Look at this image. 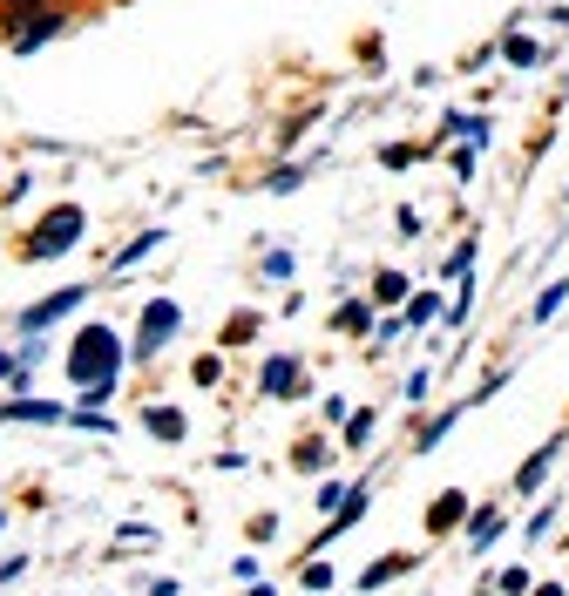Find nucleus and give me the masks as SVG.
Listing matches in <instances>:
<instances>
[{
	"mask_svg": "<svg viewBox=\"0 0 569 596\" xmlns=\"http://www.w3.org/2000/svg\"><path fill=\"white\" fill-rule=\"evenodd\" d=\"M562 305H569V278H556V285H543V299L528 305V319H536V326H549V319H556Z\"/></svg>",
	"mask_w": 569,
	"mask_h": 596,
	"instance_id": "obj_23",
	"label": "nucleus"
},
{
	"mask_svg": "<svg viewBox=\"0 0 569 596\" xmlns=\"http://www.w3.org/2000/svg\"><path fill=\"white\" fill-rule=\"evenodd\" d=\"M258 339V312H237V319L224 326V339H217V352H231V346H252Z\"/></svg>",
	"mask_w": 569,
	"mask_h": 596,
	"instance_id": "obj_27",
	"label": "nucleus"
},
{
	"mask_svg": "<svg viewBox=\"0 0 569 596\" xmlns=\"http://www.w3.org/2000/svg\"><path fill=\"white\" fill-rule=\"evenodd\" d=\"M149 542H163L156 522H122V529H115V549H149Z\"/></svg>",
	"mask_w": 569,
	"mask_h": 596,
	"instance_id": "obj_29",
	"label": "nucleus"
},
{
	"mask_svg": "<svg viewBox=\"0 0 569 596\" xmlns=\"http://www.w3.org/2000/svg\"><path fill=\"white\" fill-rule=\"evenodd\" d=\"M244 542H278V515H252V522H244Z\"/></svg>",
	"mask_w": 569,
	"mask_h": 596,
	"instance_id": "obj_33",
	"label": "nucleus"
},
{
	"mask_svg": "<svg viewBox=\"0 0 569 596\" xmlns=\"http://www.w3.org/2000/svg\"><path fill=\"white\" fill-rule=\"evenodd\" d=\"M265 278H278V285H284V278H292V251H265Z\"/></svg>",
	"mask_w": 569,
	"mask_h": 596,
	"instance_id": "obj_38",
	"label": "nucleus"
},
{
	"mask_svg": "<svg viewBox=\"0 0 569 596\" xmlns=\"http://www.w3.org/2000/svg\"><path fill=\"white\" fill-rule=\"evenodd\" d=\"M556 454H562V434H549V441L515 468V482H509V488H515V495H543V482L556 474Z\"/></svg>",
	"mask_w": 569,
	"mask_h": 596,
	"instance_id": "obj_11",
	"label": "nucleus"
},
{
	"mask_svg": "<svg viewBox=\"0 0 569 596\" xmlns=\"http://www.w3.org/2000/svg\"><path fill=\"white\" fill-rule=\"evenodd\" d=\"M528 596H569V583H562V576H549V583H528Z\"/></svg>",
	"mask_w": 569,
	"mask_h": 596,
	"instance_id": "obj_42",
	"label": "nucleus"
},
{
	"mask_svg": "<svg viewBox=\"0 0 569 596\" xmlns=\"http://www.w3.org/2000/svg\"><path fill=\"white\" fill-rule=\"evenodd\" d=\"M447 136H461L468 149H488V143H495V123H488V115H468V109H447L434 143H447ZM434 143H427V149H434Z\"/></svg>",
	"mask_w": 569,
	"mask_h": 596,
	"instance_id": "obj_12",
	"label": "nucleus"
},
{
	"mask_svg": "<svg viewBox=\"0 0 569 596\" xmlns=\"http://www.w3.org/2000/svg\"><path fill=\"white\" fill-rule=\"evenodd\" d=\"M258 393H265V401H299V393H305V367L292 360V352H265V360H258Z\"/></svg>",
	"mask_w": 569,
	"mask_h": 596,
	"instance_id": "obj_6",
	"label": "nucleus"
},
{
	"mask_svg": "<svg viewBox=\"0 0 569 596\" xmlns=\"http://www.w3.org/2000/svg\"><path fill=\"white\" fill-rule=\"evenodd\" d=\"M190 380H197V386H217V380H224V352H203V360L190 367Z\"/></svg>",
	"mask_w": 569,
	"mask_h": 596,
	"instance_id": "obj_32",
	"label": "nucleus"
},
{
	"mask_svg": "<svg viewBox=\"0 0 569 596\" xmlns=\"http://www.w3.org/2000/svg\"><path fill=\"white\" fill-rule=\"evenodd\" d=\"M81 237H89V211L81 204H55L48 217H41L34 230H27V245H21V258L27 265H48V258H68Z\"/></svg>",
	"mask_w": 569,
	"mask_h": 596,
	"instance_id": "obj_2",
	"label": "nucleus"
},
{
	"mask_svg": "<svg viewBox=\"0 0 569 596\" xmlns=\"http://www.w3.org/2000/svg\"><path fill=\"white\" fill-rule=\"evenodd\" d=\"M380 434V407H353L346 420H339V441H346V454H359L366 441Z\"/></svg>",
	"mask_w": 569,
	"mask_h": 596,
	"instance_id": "obj_20",
	"label": "nucleus"
},
{
	"mask_svg": "<svg viewBox=\"0 0 569 596\" xmlns=\"http://www.w3.org/2000/svg\"><path fill=\"white\" fill-rule=\"evenodd\" d=\"M353 414V401H346V393H325V427H339Z\"/></svg>",
	"mask_w": 569,
	"mask_h": 596,
	"instance_id": "obj_39",
	"label": "nucleus"
},
{
	"mask_svg": "<svg viewBox=\"0 0 569 596\" xmlns=\"http://www.w3.org/2000/svg\"><path fill=\"white\" fill-rule=\"evenodd\" d=\"M549 529H556V502H549V508H543V515H528V522H522V536H528V542H543V536H549Z\"/></svg>",
	"mask_w": 569,
	"mask_h": 596,
	"instance_id": "obj_37",
	"label": "nucleus"
},
{
	"mask_svg": "<svg viewBox=\"0 0 569 596\" xmlns=\"http://www.w3.org/2000/svg\"><path fill=\"white\" fill-rule=\"evenodd\" d=\"M562 583H569V570H562Z\"/></svg>",
	"mask_w": 569,
	"mask_h": 596,
	"instance_id": "obj_47",
	"label": "nucleus"
},
{
	"mask_svg": "<svg viewBox=\"0 0 569 596\" xmlns=\"http://www.w3.org/2000/svg\"><path fill=\"white\" fill-rule=\"evenodd\" d=\"M89 299H96V285H55V292H48V299H41V305H27V312H21V319H14V326H21V333H48V326L75 319V312H81V305H89Z\"/></svg>",
	"mask_w": 569,
	"mask_h": 596,
	"instance_id": "obj_5",
	"label": "nucleus"
},
{
	"mask_svg": "<svg viewBox=\"0 0 569 596\" xmlns=\"http://www.w3.org/2000/svg\"><path fill=\"white\" fill-rule=\"evenodd\" d=\"M34 367H21V352H0V386H27Z\"/></svg>",
	"mask_w": 569,
	"mask_h": 596,
	"instance_id": "obj_35",
	"label": "nucleus"
},
{
	"mask_svg": "<svg viewBox=\"0 0 569 596\" xmlns=\"http://www.w3.org/2000/svg\"><path fill=\"white\" fill-rule=\"evenodd\" d=\"M406 292H414V278L387 265V271H373V292H366V299H373L380 312H400V305H406Z\"/></svg>",
	"mask_w": 569,
	"mask_h": 596,
	"instance_id": "obj_17",
	"label": "nucleus"
},
{
	"mask_svg": "<svg viewBox=\"0 0 569 596\" xmlns=\"http://www.w3.org/2000/svg\"><path fill=\"white\" fill-rule=\"evenodd\" d=\"M177 589H183L177 576H156V583H149V596H177Z\"/></svg>",
	"mask_w": 569,
	"mask_h": 596,
	"instance_id": "obj_43",
	"label": "nucleus"
},
{
	"mask_svg": "<svg viewBox=\"0 0 569 596\" xmlns=\"http://www.w3.org/2000/svg\"><path fill=\"white\" fill-rule=\"evenodd\" d=\"M427 386H434V373L421 367V373H406V401H427Z\"/></svg>",
	"mask_w": 569,
	"mask_h": 596,
	"instance_id": "obj_41",
	"label": "nucleus"
},
{
	"mask_svg": "<svg viewBox=\"0 0 569 596\" xmlns=\"http://www.w3.org/2000/svg\"><path fill=\"white\" fill-rule=\"evenodd\" d=\"M528 583H536V570H528V563H509V570H495V583H481V589H495V596H528Z\"/></svg>",
	"mask_w": 569,
	"mask_h": 596,
	"instance_id": "obj_22",
	"label": "nucleus"
},
{
	"mask_svg": "<svg viewBox=\"0 0 569 596\" xmlns=\"http://www.w3.org/2000/svg\"><path fill=\"white\" fill-rule=\"evenodd\" d=\"M75 27V14H68V0H41L34 14H21V21H8V48L14 55H34V48H48V42H62V34Z\"/></svg>",
	"mask_w": 569,
	"mask_h": 596,
	"instance_id": "obj_4",
	"label": "nucleus"
},
{
	"mask_svg": "<svg viewBox=\"0 0 569 596\" xmlns=\"http://www.w3.org/2000/svg\"><path fill=\"white\" fill-rule=\"evenodd\" d=\"M325 596H346V589H325Z\"/></svg>",
	"mask_w": 569,
	"mask_h": 596,
	"instance_id": "obj_46",
	"label": "nucleus"
},
{
	"mask_svg": "<svg viewBox=\"0 0 569 596\" xmlns=\"http://www.w3.org/2000/svg\"><path fill=\"white\" fill-rule=\"evenodd\" d=\"M27 570H34V555H21V549H14V555H0V583H21Z\"/></svg>",
	"mask_w": 569,
	"mask_h": 596,
	"instance_id": "obj_36",
	"label": "nucleus"
},
{
	"mask_svg": "<svg viewBox=\"0 0 569 596\" xmlns=\"http://www.w3.org/2000/svg\"><path fill=\"white\" fill-rule=\"evenodd\" d=\"M440 312H447V299H440L434 285H414V292H406V305H400V326H406V333H421V326L440 319Z\"/></svg>",
	"mask_w": 569,
	"mask_h": 596,
	"instance_id": "obj_13",
	"label": "nucleus"
},
{
	"mask_svg": "<svg viewBox=\"0 0 569 596\" xmlns=\"http://www.w3.org/2000/svg\"><path fill=\"white\" fill-rule=\"evenodd\" d=\"M299 583H305L312 596H325V589H333V583H339V570H333V563H325V555H305V563H299Z\"/></svg>",
	"mask_w": 569,
	"mask_h": 596,
	"instance_id": "obj_24",
	"label": "nucleus"
},
{
	"mask_svg": "<svg viewBox=\"0 0 569 596\" xmlns=\"http://www.w3.org/2000/svg\"><path fill=\"white\" fill-rule=\"evenodd\" d=\"M346 488H353V482H339V474H325V482H319V495H312V502H319V515H333V508L346 502Z\"/></svg>",
	"mask_w": 569,
	"mask_h": 596,
	"instance_id": "obj_30",
	"label": "nucleus"
},
{
	"mask_svg": "<svg viewBox=\"0 0 569 596\" xmlns=\"http://www.w3.org/2000/svg\"><path fill=\"white\" fill-rule=\"evenodd\" d=\"M68 386L81 393L75 407H109V393H115V380L130 373V339H122L115 326H102V319H89L75 339H68Z\"/></svg>",
	"mask_w": 569,
	"mask_h": 596,
	"instance_id": "obj_1",
	"label": "nucleus"
},
{
	"mask_svg": "<svg viewBox=\"0 0 569 596\" xmlns=\"http://www.w3.org/2000/svg\"><path fill=\"white\" fill-rule=\"evenodd\" d=\"M163 245H170V230H143V237H130V245H122L115 258H109V278H122V271H136L143 258H156Z\"/></svg>",
	"mask_w": 569,
	"mask_h": 596,
	"instance_id": "obj_14",
	"label": "nucleus"
},
{
	"mask_svg": "<svg viewBox=\"0 0 569 596\" xmlns=\"http://www.w3.org/2000/svg\"><path fill=\"white\" fill-rule=\"evenodd\" d=\"M8 522H14V515H8V508H0V529H8Z\"/></svg>",
	"mask_w": 569,
	"mask_h": 596,
	"instance_id": "obj_45",
	"label": "nucleus"
},
{
	"mask_svg": "<svg viewBox=\"0 0 569 596\" xmlns=\"http://www.w3.org/2000/svg\"><path fill=\"white\" fill-rule=\"evenodd\" d=\"M244 596H278V583H265V576H258V583H244Z\"/></svg>",
	"mask_w": 569,
	"mask_h": 596,
	"instance_id": "obj_44",
	"label": "nucleus"
},
{
	"mask_svg": "<svg viewBox=\"0 0 569 596\" xmlns=\"http://www.w3.org/2000/svg\"><path fill=\"white\" fill-rule=\"evenodd\" d=\"M305 177H312V164H278V170L265 177V190H271V196H292V190H299Z\"/></svg>",
	"mask_w": 569,
	"mask_h": 596,
	"instance_id": "obj_26",
	"label": "nucleus"
},
{
	"mask_svg": "<svg viewBox=\"0 0 569 596\" xmlns=\"http://www.w3.org/2000/svg\"><path fill=\"white\" fill-rule=\"evenodd\" d=\"M34 8H41V0H0V27L21 21V14H34Z\"/></svg>",
	"mask_w": 569,
	"mask_h": 596,
	"instance_id": "obj_40",
	"label": "nucleus"
},
{
	"mask_svg": "<svg viewBox=\"0 0 569 596\" xmlns=\"http://www.w3.org/2000/svg\"><path fill=\"white\" fill-rule=\"evenodd\" d=\"M62 427H75V434H115L109 407H68V420H62Z\"/></svg>",
	"mask_w": 569,
	"mask_h": 596,
	"instance_id": "obj_25",
	"label": "nucleus"
},
{
	"mask_svg": "<svg viewBox=\"0 0 569 596\" xmlns=\"http://www.w3.org/2000/svg\"><path fill=\"white\" fill-rule=\"evenodd\" d=\"M68 407L62 401H41V393H14V401H0V427H62Z\"/></svg>",
	"mask_w": 569,
	"mask_h": 596,
	"instance_id": "obj_10",
	"label": "nucleus"
},
{
	"mask_svg": "<svg viewBox=\"0 0 569 596\" xmlns=\"http://www.w3.org/2000/svg\"><path fill=\"white\" fill-rule=\"evenodd\" d=\"M421 570V555L414 549H387V555H373L359 576H353V596H380L387 583H400V576H414Z\"/></svg>",
	"mask_w": 569,
	"mask_h": 596,
	"instance_id": "obj_7",
	"label": "nucleus"
},
{
	"mask_svg": "<svg viewBox=\"0 0 569 596\" xmlns=\"http://www.w3.org/2000/svg\"><path fill=\"white\" fill-rule=\"evenodd\" d=\"M183 333V305L177 299H143V319H136V339H130V367H156L163 346Z\"/></svg>",
	"mask_w": 569,
	"mask_h": 596,
	"instance_id": "obj_3",
	"label": "nucleus"
},
{
	"mask_svg": "<svg viewBox=\"0 0 569 596\" xmlns=\"http://www.w3.org/2000/svg\"><path fill=\"white\" fill-rule=\"evenodd\" d=\"M495 55L509 61V68H543V42H536V34H502V42H495Z\"/></svg>",
	"mask_w": 569,
	"mask_h": 596,
	"instance_id": "obj_19",
	"label": "nucleus"
},
{
	"mask_svg": "<svg viewBox=\"0 0 569 596\" xmlns=\"http://www.w3.org/2000/svg\"><path fill=\"white\" fill-rule=\"evenodd\" d=\"M143 427L156 434V441H170V448H177V441H183V434H190L183 407H170V401H149V407H143Z\"/></svg>",
	"mask_w": 569,
	"mask_h": 596,
	"instance_id": "obj_16",
	"label": "nucleus"
},
{
	"mask_svg": "<svg viewBox=\"0 0 569 596\" xmlns=\"http://www.w3.org/2000/svg\"><path fill=\"white\" fill-rule=\"evenodd\" d=\"M562 196H569V190H562Z\"/></svg>",
	"mask_w": 569,
	"mask_h": 596,
	"instance_id": "obj_48",
	"label": "nucleus"
},
{
	"mask_svg": "<svg viewBox=\"0 0 569 596\" xmlns=\"http://www.w3.org/2000/svg\"><path fill=\"white\" fill-rule=\"evenodd\" d=\"M502 536H509V508H502V502H481V508H468V522H461L468 555H488Z\"/></svg>",
	"mask_w": 569,
	"mask_h": 596,
	"instance_id": "obj_9",
	"label": "nucleus"
},
{
	"mask_svg": "<svg viewBox=\"0 0 569 596\" xmlns=\"http://www.w3.org/2000/svg\"><path fill=\"white\" fill-rule=\"evenodd\" d=\"M265 576V563H258V549H244V555H231V583H258Z\"/></svg>",
	"mask_w": 569,
	"mask_h": 596,
	"instance_id": "obj_31",
	"label": "nucleus"
},
{
	"mask_svg": "<svg viewBox=\"0 0 569 596\" xmlns=\"http://www.w3.org/2000/svg\"><path fill=\"white\" fill-rule=\"evenodd\" d=\"M461 414H468V401H461V407H440L434 420H421V427H414V454H434V448L447 441V434H455V420H461Z\"/></svg>",
	"mask_w": 569,
	"mask_h": 596,
	"instance_id": "obj_18",
	"label": "nucleus"
},
{
	"mask_svg": "<svg viewBox=\"0 0 569 596\" xmlns=\"http://www.w3.org/2000/svg\"><path fill=\"white\" fill-rule=\"evenodd\" d=\"M292 468H299V474H325V468H333L325 434H305V441H292Z\"/></svg>",
	"mask_w": 569,
	"mask_h": 596,
	"instance_id": "obj_21",
	"label": "nucleus"
},
{
	"mask_svg": "<svg viewBox=\"0 0 569 596\" xmlns=\"http://www.w3.org/2000/svg\"><path fill=\"white\" fill-rule=\"evenodd\" d=\"M380 164H387V170H406V164H421V149H414V143H387Z\"/></svg>",
	"mask_w": 569,
	"mask_h": 596,
	"instance_id": "obj_34",
	"label": "nucleus"
},
{
	"mask_svg": "<svg viewBox=\"0 0 569 596\" xmlns=\"http://www.w3.org/2000/svg\"><path fill=\"white\" fill-rule=\"evenodd\" d=\"M468 508H475V495H468V488H440V495L427 502V515H421V522H427V536H434V542H447V536H461Z\"/></svg>",
	"mask_w": 569,
	"mask_h": 596,
	"instance_id": "obj_8",
	"label": "nucleus"
},
{
	"mask_svg": "<svg viewBox=\"0 0 569 596\" xmlns=\"http://www.w3.org/2000/svg\"><path fill=\"white\" fill-rule=\"evenodd\" d=\"M373 326H380V305H373V299H346V305L333 312V333H346V339H366Z\"/></svg>",
	"mask_w": 569,
	"mask_h": 596,
	"instance_id": "obj_15",
	"label": "nucleus"
},
{
	"mask_svg": "<svg viewBox=\"0 0 569 596\" xmlns=\"http://www.w3.org/2000/svg\"><path fill=\"white\" fill-rule=\"evenodd\" d=\"M475 258H481V237H461V245L447 251V265H440V271H447V278H468V271H475Z\"/></svg>",
	"mask_w": 569,
	"mask_h": 596,
	"instance_id": "obj_28",
	"label": "nucleus"
}]
</instances>
